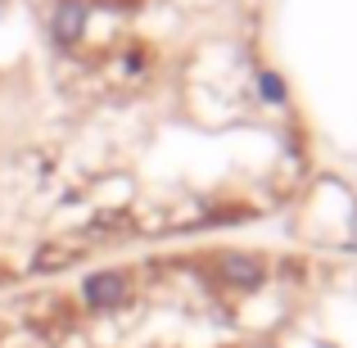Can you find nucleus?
Returning <instances> with one entry per match:
<instances>
[{
	"instance_id": "f257e3e1",
	"label": "nucleus",
	"mask_w": 357,
	"mask_h": 348,
	"mask_svg": "<svg viewBox=\"0 0 357 348\" xmlns=\"http://www.w3.org/2000/svg\"><path fill=\"white\" fill-rule=\"evenodd\" d=\"M82 298H86V308H96V312L118 308L122 298H127V276H122V271H96V276L82 280Z\"/></svg>"
},
{
	"instance_id": "f03ea898",
	"label": "nucleus",
	"mask_w": 357,
	"mask_h": 348,
	"mask_svg": "<svg viewBox=\"0 0 357 348\" xmlns=\"http://www.w3.org/2000/svg\"><path fill=\"white\" fill-rule=\"evenodd\" d=\"M262 91H267L271 100H280V82H276V77H262Z\"/></svg>"
}]
</instances>
